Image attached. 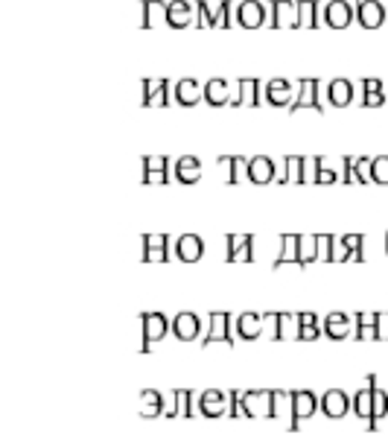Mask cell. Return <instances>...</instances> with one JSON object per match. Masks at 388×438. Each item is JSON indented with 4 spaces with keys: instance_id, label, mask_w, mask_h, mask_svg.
<instances>
[{
    "instance_id": "obj_1",
    "label": "cell",
    "mask_w": 388,
    "mask_h": 438,
    "mask_svg": "<svg viewBox=\"0 0 388 438\" xmlns=\"http://www.w3.org/2000/svg\"><path fill=\"white\" fill-rule=\"evenodd\" d=\"M140 330H143V345L140 351H149V342H158L169 330H173V322H166L164 313H143L140 315Z\"/></svg>"
},
{
    "instance_id": "obj_2",
    "label": "cell",
    "mask_w": 388,
    "mask_h": 438,
    "mask_svg": "<svg viewBox=\"0 0 388 438\" xmlns=\"http://www.w3.org/2000/svg\"><path fill=\"white\" fill-rule=\"evenodd\" d=\"M321 18H324L327 27L345 30V27H350V21L356 18V12H353V6L348 4V0H330V4L321 9Z\"/></svg>"
},
{
    "instance_id": "obj_3",
    "label": "cell",
    "mask_w": 388,
    "mask_h": 438,
    "mask_svg": "<svg viewBox=\"0 0 388 438\" xmlns=\"http://www.w3.org/2000/svg\"><path fill=\"white\" fill-rule=\"evenodd\" d=\"M140 181L143 184H166L169 179V161L164 155H147L140 161Z\"/></svg>"
},
{
    "instance_id": "obj_4",
    "label": "cell",
    "mask_w": 388,
    "mask_h": 438,
    "mask_svg": "<svg viewBox=\"0 0 388 438\" xmlns=\"http://www.w3.org/2000/svg\"><path fill=\"white\" fill-rule=\"evenodd\" d=\"M225 242H228L225 257L231 263H249L254 257V234H228Z\"/></svg>"
},
{
    "instance_id": "obj_5",
    "label": "cell",
    "mask_w": 388,
    "mask_h": 438,
    "mask_svg": "<svg viewBox=\"0 0 388 438\" xmlns=\"http://www.w3.org/2000/svg\"><path fill=\"white\" fill-rule=\"evenodd\" d=\"M301 108H315V111H324V103L319 100V79H301L298 85V96L295 103L289 106V111H301Z\"/></svg>"
},
{
    "instance_id": "obj_6",
    "label": "cell",
    "mask_w": 388,
    "mask_h": 438,
    "mask_svg": "<svg viewBox=\"0 0 388 438\" xmlns=\"http://www.w3.org/2000/svg\"><path fill=\"white\" fill-rule=\"evenodd\" d=\"M315 409H319V398L312 392H295L292 395V421H289V429H298L301 421L312 418Z\"/></svg>"
},
{
    "instance_id": "obj_7",
    "label": "cell",
    "mask_w": 388,
    "mask_h": 438,
    "mask_svg": "<svg viewBox=\"0 0 388 438\" xmlns=\"http://www.w3.org/2000/svg\"><path fill=\"white\" fill-rule=\"evenodd\" d=\"M362 234H342L336 240L333 249V260H365V252H362Z\"/></svg>"
},
{
    "instance_id": "obj_8",
    "label": "cell",
    "mask_w": 388,
    "mask_h": 438,
    "mask_svg": "<svg viewBox=\"0 0 388 438\" xmlns=\"http://www.w3.org/2000/svg\"><path fill=\"white\" fill-rule=\"evenodd\" d=\"M307 181V161L301 155H286L278 169V184H304Z\"/></svg>"
},
{
    "instance_id": "obj_9",
    "label": "cell",
    "mask_w": 388,
    "mask_h": 438,
    "mask_svg": "<svg viewBox=\"0 0 388 438\" xmlns=\"http://www.w3.org/2000/svg\"><path fill=\"white\" fill-rule=\"evenodd\" d=\"M213 342L234 345V327H231V315L228 313H213L210 315V330L205 336V345H213Z\"/></svg>"
},
{
    "instance_id": "obj_10",
    "label": "cell",
    "mask_w": 388,
    "mask_h": 438,
    "mask_svg": "<svg viewBox=\"0 0 388 438\" xmlns=\"http://www.w3.org/2000/svg\"><path fill=\"white\" fill-rule=\"evenodd\" d=\"M140 103L143 106H166L169 103V82L166 79H143L140 82Z\"/></svg>"
},
{
    "instance_id": "obj_11",
    "label": "cell",
    "mask_w": 388,
    "mask_h": 438,
    "mask_svg": "<svg viewBox=\"0 0 388 438\" xmlns=\"http://www.w3.org/2000/svg\"><path fill=\"white\" fill-rule=\"evenodd\" d=\"M166 6L164 0H143V4L137 6V23L143 30H149V27H158V23L166 21Z\"/></svg>"
},
{
    "instance_id": "obj_12",
    "label": "cell",
    "mask_w": 388,
    "mask_h": 438,
    "mask_svg": "<svg viewBox=\"0 0 388 438\" xmlns=\"http://www.w3.org/2000/svg\"><path fill=\"white\" fill-rule=\"evenodd\" d=\"M356 21L362 23L365 30H377L385 23V9L380 0H359V6H356Z\"/></svg>"
},
{
    "instance_id": "obj_13",
    "label": "cell",
    "mask_w": 388,
    "mask_h": 438,
    "mask_svg": "<svg viewBox=\"0 0 388 438\" xmlns=\"http://www.w3.org/2000/svg\"><path fill=\"white\" fill-rule=\"evenodd\" d=\"M249 179L254 184H269V181H278V164L272 158H266V155H257L251 158L249 164Z\"/></svg>"
},
{
    "instance_id": "obj_14",
    "label": "cell",
    "mask_w": 388,
    "mask_h": 438,
    "mask_svg": "<svg viewBox=\"0 0 388 438\" xmlns=\"http://www.w3.org/2000/svg\"><path fill=\"white\" fill-rule=\"evenodd\" d=\"M246 418H272V392H246Z\"/></svg>"
},
{
    "instance_id": "obj_15",
    "label": "cell",
    "mask_w": 388,
    "mask_h": 438,
    "mask_svg": "<svg viewBox=\"0 0 388 438\" xmlns=\"http://www.w3.org/2000/svg\"><path fill=\"white\" fill-rule=\"evenodd\" d=\"M266 21V6L260 4V0H246V4L236 6V23L246 30H254L260 27V23Z\"/></svg>"
},
{
    "instance_id": "obj_16",
    "label": "cell",
    "mask_w": 388,
    "mask_h": 438,
    "mask_svg": "<svg viewBox=\"0 0 388 438\" xmlns=\"http://www.w3.org/2000/svg\"><path fill=\"white\" fill-rule=\"evenodd\" d=\"M348 409H350V400L342 388H330V392L321 398V412L327 418H345Z\"/></svg>"
},
{
    "instance_id": "obj_17",
    "label": "cell",
    "mask_w": 388,
    "mask_h": 438,
    "mask_svg": "<svg viewBox=\"0 0 388 438\" xmlns=\"http://www.w3.org/2000/svg\"><path fill=\"white\" fill-rule=\"evenodd\" d=\"M272 23L275 27H298L295 0H272Z\"/></svg>"
},
{
    "instance_id": "obj_18",
    "label": "cell",
    "mask_w": 388,
    "mask_h": 438,
    "mask_svg": "<svg viewBox=\"0 0 388 438\" xmlns=\"http://www.w3.org/2000/svg\"><path fill=\"white\" fill-rule=\"evenodd\" d=\"M166 234H147L140 237V252H143V260L149 263H161L166 260Z\"/></svg>"
},
{
    "instance_id": "obj_19",
    "label": "cell",
    "mask_w": 388,
    "mask_h": 438,
    "mask_svg": "<svg viewBox=\"0 0 388 438\" xmlns=\"http://www.w3.org/2000/svg\"><path fill=\"white\" fill-rule=\"evenodd\" d=\"M280 246H283V252L275 260V269H280V266H286V263H295V266L304 269V263H301V234H283Z\"/></svg>"
},
{
    "instance_id": "obj_20",
    "label": "cell",
    "mask_w": 388,
    "mask_h": 438,
    "mask_svg": "<svg viewBox=\"0 0 388 438\" xmlns=\"http://www.w3.org/2000/svg\"><path fill=\"white\" fill-rule=\"evenodd\" d=\"M176 254H178L184 263H196V260L205 254V242H202V237H199V234H184V237H178V242H176Z\"/></svg>"
},
{
    "instance_id": "obj_21",
    "label": "cell",
    "mask_w": 388,
    "mask_h": 438,
    "mask_svg": "<svg viewBox=\"0 0 388 438\" xmlns=\"http://www.w3.org/2000/svg\"><path fill=\"white\" fill-rule=\"evenodd\" d=\"M234 106H260V82L254 77H246L236 82V96H231Z\"/></svg>"
},
{
    "instance_id": "obj_22",
    "label": "cell",
    "mask_w": 388,
    "mask_h": 438,
    "mask_svg": "<svg viewBox=\"0 0 388 438\" xmlns=\"http://www.w3.org/2000/svg\"><path fill=\"white\" fill-rule=\"evenodd\" d=\"M176 179L181 184H196L202 179V161L196 155H181L176 161Z\"/></svg>"
},
{
    "instance_id": "obj_23",
    "label": "cell",
    "mask_w": 388,
    "mask_h": 438,
    "mask_svg": "<svg viewBox=\"0 0 388 438\" xmlns=\"http://www.w3.org/2000/svg\"><path fill=\"white\" fill-rule=\"evenodd\" d=\"M166 23L173 30H184L187 23H193V6L187 0H169L166 6Z\"/></svg>"
},
{
    "instance_id": "obj_24",
    "label": "cell",
    "mask_w": 388,
    "mask_h": 438,
    "mask_svg": "<svg viewBox=\"0 0 388 438\" xmlns=\"http://www.w3.org/2000/svg\"><path fill=\"white\" fill-rule=\"evenodd\" d=\"M199 319L193 313H178L176 319H173V333L176 339H181V342H193V339L199 336Z\"/></svg>"
},
{
    "instance_id": "obj_25",
    "label": "cell",
    "mask_w": 388,
    "mask_h": 438,
    "mask_svg": "<svg viewBox=\"0 0 388 438\" xmlns=\"http://www.w3.org/2000/svg\"><path fill=\"white\" fill-rule=\"evenodd\" d=\"M266 91V103H272V106H292V85H289L286 79H272L269 85L263 88Z\"/></svg>"
},
{
    "instance_id": "obj_26",
    "label": "cell",
    "mask_w": 388,
    "mask_h": 438,
    "mask_svg": "<svg viewBox=\"0 0 388 438\" xmlns=\"http://www.w3.org/2000/svg\"><path fill=\"white\" fill-rule=\"evenodd\" d=\"M388 103L385 85L380 79H362V106L365 108H380Z\"/></svg>"
},
{
    "instance_id": "obj_27",
    "label": "cell",
    "mask_w": 388,
    "mask_h": 438,
    "mask_svg": "<svg viewBox=\"0 0 388 438\" xmlns=\"http://www.w3.org/2000/svg\"><path fill=\"white\" fill-rule=\"evenodd\" d=\"M176 100H178L181 106L193 108L199 100H205V85H199L196 79H181V82L176 85Z\"/></svg>"
},
{
    "instance_id": "obj_28",
    "label": "cell",
    "mask_w": 388,
    "mask_h": 438,
    "mask_svg": "<svg viewBox=\"0 0 388 438\" xmlns=\"http://www.w3.org/2000/svg\"><path fill=\"white\" fill-rule=\"evenodd\" d=\"M356 339H362V342L380 339V313H359L356 315Z\"/></svg>"
},
{
    "instance_id": "obj_29",
    "label": "cell",
    "mask_w": 388,
    "mask_h": 438,
    "mask_svg": "<svg viewBox=\"0 0 388 438\" xmlns=\"http://www.w3.org/2000/svg\"><path fill=\"white\" fill-rule=\"evenodd\" d=\"M199 406H202V415L205 418H219L225 412V395L216 392V388H207V392L199 398Z\"/></svg>"
},
{
    "instance_id": "obj_30",
    "label": "cell",
    "mask_w": 388,
    "mask_h": 438,
    "mask_svg": "<svg viewBox=\"0 0 388 438\" xmlns=\"http://www.w3.org/2000/svg\"><path fill=\"white\" fill-rule=\"evenodd\" d=\"M327 96H330V103L338 106V108L350 106V100H353V82L350 79H333L330 88H327Z\"/></svg>"
},
{
    "instance_id": "obj_31",
    "label": "cell",
    "mask_w": 388,
    "mask_h": 438,
    "mask_svg": "<svg viewBox=\"0 0 388 438\" xmlns=\"http://www.w3.org/2000/svg\"><path fill=\"white\" fill-rule=\"evenodd\" d=\"M263 315H257V313H242L239 319H236V333L242 336V339H257L260 333H263Z\"/></svg>"
},
{
    "instance_id": "obj_32",
    "label": "cell",
    "mask_w": 388,
    "mask_h": 438,
    "mask_svg": "<svg viewBox=\"0 0 388 438\" xmlns=\"http://www.w3.org/2000/svg\"><path fill=\"white\" fill-rule=\"evenodd\" d=\"M319 15H321V4L319 0H298V27H319Z\"/></svg>"
},
{
    "instance_id": "obj_33",
    "label": "cell",
    "mask_w": 388,
    "mask_h": 438,
    "mask_svg": "<svg viewBox=\"0 0 388 438\" xmlns=\"http://www.w3.org/2000/svg\"><path fill=\"white\" fill-rule=\"evenodd\" d=\"M205 103H210V106H225V103H231L228 82L225 79H210V82H205Z\"/></svg>"
},
{
    "instance_id": "obj_34",
    "label": "cell",
    "mask_w": 388,
    "mask_h": 438,
    "mask_svg": "<svg viewBox=\"0 0 388 438\" xmlns=\"http://www.w3.org/2000/svg\"><path fill=\"white\" fill-rule=\"evenodd\" d=\"M374 388H377V386H368V383H365V388H362V392L353 398L356 415L365 418V421H374Z\"/></svg>"
},
{
    "instance_id": "obj_35",
    "label": "cell",
    "mask_w": 388,
    "mask_h": 438,
    "mask_svg": "<svg viewBox=\"0 0 388 438\" xmlns=\"http://www.w3.org/2000/svg\"><path fill=\"white\" fill-rule=\"evenodd\" d=\"M324 333L330 339H345V336H350V319H348L345 313H330L327 322H324Z\"/></svg>"
},
{
    "instance_id": "obj_36",
    "label": "cell",
    "mask_w": 388,
    "mask_h": 438,
    "mask_svg": "<svg viewBox=\"0 0 388 438\" xmlns=\"http://www.w3.org/2000/svg\"><path fill=\"white\" fill-rule=\"evenodd\" d=\"M324 327H319V319H315L312 313H301L298 315V339H304V342H312V339H319Z\"/></svg>"
},
{
    "instance_id": "obj_37",
    "label": "cell",
    "mask_w": 388,
    "mask_h": 438,
    "mask_svg": "<svg viewBox=\"0 0 388 438\" xmlns=\"http://www.w3.org/2000/svg\"><path fill=\"white\" fill-rule=\"evenodd\" d=\"M164 406H161V395L155 392V388H147V392H140V415L143 418H155L161 415Z\"/></svg>"
},
{
    "instance_id": "obj_38",
    "label": "cell",
    "mask_w": 388,
    "mask_h": 438,
    "mask_svg": "<svg viewBox=\"0 0 388 438\" xmlns=\"http://www.w3.org/2000/svg\"><path fill=\"white\" fill-rule=\"evenodd\" d=\"M312 167H315V176H312L315 184H336L338 181V173L324 158H312Z\"/></svg>"
},
{
    "instance_id": "obj_39",
    "label": "cell",
    "mask_w": 388,
    "mask_h": 438,
    "mask_svg": "<svg viewBox=\"0 0 388 438\" xmlns=\"http://www.w3.org/2000/svg\"><path fill=\"white\" fill-rule=\"evenodd\" d=\"M239 164H246V158H239V155H222V158H219V167H222V181H225V184H236Z\"/></svg>"
},
{
    "instance_id": "obj_40",
    "label": "cell",
    "mask_w": 388,
    "mask_h": 438,
    "mask_svg": "<svg viewBox=\"0 0 388 438\" xmlns=\"http://www.w3.org/2000/svg\"><path fill=\"white\" fill-rule=\"evenodd\" d=\"M319 260V234H301V263Z\"/></svg>"
},
{
    "instance_id": "obj_41",
    "label": "cell",
    "mask_w": 388,
    "mask_h": 438,
    "mask_svg": "<svg viewBox=\"0 0 388 438\" xmlns=\"http://www.w3.org/2000/svg\"><path fill=\"white\" fill-rule=\"evenodd\" d=\"M356 179L359 184L374 181V158H356Z\"/></svg>"
},
{
    "instance_id": "obj_42",
    "label": "cell",
    "mask_w": 388,
    "mask_h": 438,
    "mask_svg": "<svg viewBox=\"0 0 388 438\" xmlns=\"http://www.w3.org/2000/svg\"><path fill=\"white\" fill-rule=\"evenodd\" d=\"M199 27H216V12L207 6V0H199V15H196Z\"/></svg>"
},
{
    "instance_id": "obj_43",
    "label": "cell",
    "mask_w": 388,
    "mask_h": 438,
    "mask_svg": "<svg viewBox=\"0 0 388 438\" xmlns=\"http://www.w3.org/2000/svg\"><path fill=\"white\" fill-rule=\"evenodd\" d=\"M385 415H388V395L382 388H374V421H380Z\"/></svg>"
},
{
    "instance_id": "obj_44",
    "label": "cell",
    "mask_w": 388,
    "mask_h": 438,
    "mask_svg": "<svg viewBox=\"0 0 388 438\" xmlns=\"http://www.w3.org/2000/svg\"><path fill=\"white\" fill-rule=\"evenodd\" d=\"M286 403H292V398L283 395V392H272V421L283 415V412H286Z\"/></svg>"
},
{
    "instance_id": "obj_45",
    "label": "cell",
    "mask_w": 388,
    "mask_h": 438,
    "mask_svg": "<svg viewBox=\"0 0 388 438\" xmlns=\"http://www.w3.org/2000/svg\"><path fill=\"white\" fill-rule=\"evenodd\" d=\"M374 181L377 184H388V155L374 158Z\"/></svg>"
},
{
    "instance_id": "obj_46",
    "label": "cell",
    "mask_w": 388,
    "mask_h": 438,
    "mask_svg": "<svg viewBox=\"0 0 388 438\" xmlns=\"http://www.w3.org/2000/svg\"><path fill=\"white\" fill-rule=\"evenodd\" d=\"M231 0H222V6L216 9V27H234V18H231Z\"/></svg>"
},
{
    "instance_id": "obj_47",
    "label": "cell",
    "mask_w": 388,
    "mask_h": 438,
    "mask_svg": "<svg viewBox=\"0 0 388 438\" xmlns=\"http://www.w3.org/2000/svg\"><path fill=\"white\" fill-rule=\"evenodd\" d=\"M342 181L350 187L353 181L359 184V179H356V158H345L342 161Z\"/></svg>"
},
{
    "instance_id": "obj_48",
    "label": "cell",
    "mask_w": 388,
    "mask_h": 438,
    "mask_svg": "<svg viewBox=\"0 0 388 438\" xmlns=\"http://www.w3.org/2000/svg\"><path fill=\"white\" fill-rule=\"evenodd\" d=\"M319 260H333V237L319 234Z\"/></svg>"
},
{
    "instance_id": "obj_49",
    "label": "cell",
    "mask_w": 388,
    "mask_h": 438,
    "mask_svg": "<svg viewBox=\"0 0 388 438\" xmlns=\"http://www.w3.org/2000/svg\"><path fill=\"white\" fill-rule=\"evenodd\" d=\"M380 339H388V313H380Z\"/></svg>"
},
{
    "instance_id": "obj_50",
    "label": "cell",
    "mask_w": 388,
    "mask_h": 438,
    "mask_svg": "<svg viewBox=\"0 0 388 438\" xmlns=\"http://www.w3.org/2000/svg\"><path fill=\"white\" fill-rule=\"evenodd\" d=\"M385 252H388V240H385Z\"/></svg>"
}]
</instances>
